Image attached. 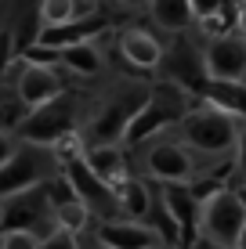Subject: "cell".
<instances>
[{"mask_svg": "<svg viewBox=\"0 0 246 249\" xmlns=\"http://www.w3.org/2000/svg\"><path fill=\"white\" fill-rule=\"evenodd\" d=\"M177 134H181V144L189 152H199V156H228L235 148V137H239V123L232 116L217 112L210 105L189 108L181 119H177Z\"/></svg>", "mask_w": 246, "mask_h": 249, "instance_id": "6da1fadb", "label": "cell"}, {"mask_svg": "<svg viewBox=\"0 0 246 249\" xmlns=\"http://www.w3.org/2000/svg\"><path fill=\"white\" fill-rule=\"evenodd\" d=\"M55 174H58V159H55L51 148L15 144L11 159L0 166V199H11V195H22V192H29V188H40Z\"/></svg>", "mask_w": 246, "mask_h": 249, "instance_id": "7a4b0ae2", "label": "cell"}, {"mask_svg": "<svg viewBox=\"0 0 246 249\" xmlns=\"http://www.w3.org/2000/svg\"><path fill=\"white\" fill-rule=\"evenodd\" d=\"M246 220V202L232 188H214L203 195L199 202V238L214 242L217 249H232L235 235H239Z\"/></svg>", "mask_w": 246, "mask_h": 249, "instance_id": "3957f363", "label": "cell"}, {"mask_svg": "<svg viewBox=\"0 0 246 249\" xmlns=\"http://www.w3.org/2000/svg\"><path fill=\"white\" fill-rule=\"evenodd\" d=\"M76 130V105L73 98H65V94H58L55 101H47V105L40 108H29L19 123H15V141L22 144H40V148H51L55 141H62L65 134Z\"/></svg>", "mask_w": 246, "mask_h": 249, "instance_id": "277c9868", "label": "cell"}, {"mask_svg": "<svg viewBox=\"0 0 246 249\" xmlns=\"http://www.w3.org/2000/svg\"><path fill=\"white\" fill-rule=\"evenodd\" d=\"M0 231H25L33 238H47L55 231V213H51L44 184L11 195V199H0Z\"/></svg>", "mask_w": 246, "mask_h": 249, "instance_id": "5b68a950", "label": "cell"}, {"mask_svg": "<svg viewBox=\"0 0 246 249\" xmlns=\"http://www.w3.org/2000/svg\"><path fill=\"white\" fill-rule=\"evenodd\" d=\"M185 112H189V105H185V98H181V90L177 87H167V90H152L149 98H145V105L134 112V119L127 123V130H123V141H145V137H152L159 130V126H170L177 123Z\"/></svg>", "mask_w": 246, "mask_h": 249, "instance_id": "8992f818", "label": "cell"}, {"mask_svg": "<svg viewBox=\"0 0 246 249\" xmlns=\"http://www.w3.org/2000/svg\"><path fill=\"white\" fill-rule=\"evenodd\" d=\"M145 170L156 184H196L199 162L181 141H156L145 152Z\"/></svg>", "mask_w": 246, "mask_h": 249, "instance_id": "52a82bcc", "label": "cell"}, {"mask_svg": "<svg viewBox=\"0 0 246 249\" xmlns=\"http://www.w3.org/2000/svg\"><path fill=\"white\" fill-rule=\"evenodd\" d=\"M156 199L177 231V246L189 249L199 238V202L203 199L196 195V188L192 184H159Z\"/></svg>", "mask_w": 246, "mask_h": 249, "instance_id": "ba28073f", "label": "cell"}, {"mask_svg": "<svg viewBox=\"0 0 246 249\" xmlns=\"http://www.w3.org/2000/svg\"><path fill=\"white\" fill-rule=\"evenodd\" d=\"M58 170H62V177L69 181L73 195L91 210V217H98V220H113V217H120V206H116L113 192H109V188L101 184L87 166H83V159H69V162H62Z\"/></svg>", "mask_w": 246, "mask_h": 249, "instance_id": "9c48e42d", "label": "cell"}, {"mask_svg": "<svg viewBox=\"0 0 246 249\" xmlns=\"http://www.w3.org/2000/svg\"><path fill=\"white\" fill-rule=\"evenodd\" d=\"M95 242L105 249H167L163 235L145 220H131V217H113V220H98L95 228Z\"/></svg>", "mask_w": 246, "mask_h": 249, "instance_id": "30bf717a", "label": "cell"}, {"mask_svg": "<svg viewBox=\"0 0 246 249\" xmlns=\"http://www.w3.org/2000/svg\"><path fill=\"white\" fill-rule=\"evenodd\" d=\"M199 54H203L207 80H246V44L235 29H228L217 40H207V47Z\"/></svg>", "mask_w": 246, "mask_h": 249, "instance_id": "8fae6325", "label": "cell"}, {"mask_svg": "<svg viewBox=\"0 0 246 249\" xmlns=\"http://www.w3.org/2000/svg\"><path fill=\"white\" fill-rule=\"evenodd\" d=\"M156 69H163V76H167V83H174V87H181V90H203V83H207V72H203V54L196 47H189V44H181L177 40L174 47H163V58H159V65Z\"/></svg>", "mask_w": 246, "mask_h": 249, "instance_id": "7c38bea8", "label": "cell"}, {"mask_svg": "<svg viewBox=\"0 0 246 249\" xmlns=\"http://www.w3.org/2000/svg\"><path fill=\"white\" fill-rule=\"evenodd\" d=\"M58 94H65V83L58 76L55 65H22L19 72V101L25 108H40L47 101H55Z\"/></svg>", "mask_w": 246, "mask_h": 249, "instance_id": "4fadbf2b", "label": "cell"}, {"mask_svg": "<svg viewBox=\"0 0 246 249\" xmlns=\"http://www.w3.org/2000/svg\"><path fill=\"white\" fill-rule=\"evenodd\" d=\"M199 101L239 123L246 119V80H207L199 90Z\"/></svg>", "mask_w": 246, "mask_h": 249, "instance_id": "5bb4252c", "label": "cell"}, {"mask_svg": "<svg viewBox=\"0 0 246 249\" xmlns=\"http://www.w3.org/2000/svg\"><path fill=\"white\" fill-rule=\"evenodd\" d=\"M113 192L116 206H120V217H131V220H149V210H152V192L141 177L134 174H123L116 177L113 184H105Z\"/></svg>", "mask_w": 246, "mask_h": 249, "instance_id": "9a60e30c", "label": "cell"}, {"mask_svg": "<svg viewBox=\"0 0 246 249\" xmlns=\"http://www.w3.org/2000/svg\"><path fill=\"white\" fill-rule=\"evenodd\" d=\"M98 29H105V22H101V18H73L65 25H44L40 36H37V44L47 47V51H65L73 44H87Z\"/></svg>", "mask_w": 246, "mask_h": 249, "instance_id": "2e32d148", "label": "cell"}, {"mask_svg": "<svg viewBox=\"0 0 246 249\" xmlns=\"http://www.w3.org/2000/svg\"><path fill=\"white\" fill-rule=\"evenodd\" d=\"M120 54L127 65L152 72L159 65V58H163V44L145 29H127V33H120Z\"/></svg>", "mask_w": 246, "mask_h": 249, "instance_id": "e0dca14e", "label": "cell"}, {"mask_svg": "<svg viewBox=\"0 0 246 249\" xmlns=\"http://www.w3.org/2000/svg\"><path fill=\"white\" fill-rule=\"evenodd\" d=\"M80 159H83V166H87L101 184H113L116 177L131 174L127 162H123V148H120V144H87Z\"/></svg>", "mask_w": 246, "mask_h": 249, "instance_id": "ac0fdd59", "label": "cell"}, {"mask_svg": "<svg viewBox=\"0 0 246 249\" xmlns=\"http://www.w3.org/2000/svg\"><path fill=\"white\" fill-rule=\"evenodd\" d=\"M149 15H152V22H156L159 29H167V33H185L196 22L189 0H149Z\"/></svg>", "mask_w": 246, "mask_h": 249, "instance_id": "d6986e66", "label": "cell"}, {"mask_svg": "<svg viewBox=\"0 0 246 249\" xmlns=\"http://www.w3.org/2000/svg\"><path fill=\"white\" fill-rule=\"evenodd\" d=\"M58 65H65L76 76H98L101 72V54H98V47L87 40V44H73L65 51H58Z\"/></svg>", "mask_w": 246, "mask_h": 249, "instance_id": "ffe728a7", "label": "cell"}, {"mask_svg": "<svg viewBox=\"0 0 246 249\" xmlns=\"http://www.w3.org/2000/svg\"><path fill=\"white\" fill-rule=\"evenodd\" d=\"M51 213H55V228L58 231H69V235H76V238H80L83 231L91 228V220H95V217H91V210L80 199H69V202L55 206Z\"/></svg>", "mask_w": 246, "mask_h": 249, "instance_id": "44dd1931", "label": "cell"}, {"mask_svg": "<svg viewBox=\"0 0 246 249\" xmlns=\"http://www.w3.org/2000/svg\"><path fill=\"white\" fill-rule=\"evenodd\" d=\"M76 18V0H40V22L44 25H65Z\"/></svg>", "mask_w": 246, "mask_h": 249, "instance_id": "7402d4cb", "label": "cell"}, {"mask_svg": "<svg viewBox=\"0 0 246 249\" xmlns=\"http://www.w3.org/2000/svg\"><path fill=\"white\" fill-rule=\"evenodd\" d=\"M196 25L203 29V36H207V40H217V36H225V33L232 29V18H228L225 11H214V15H203V18H196Z\"/></svg>", "mask_w": 246, "mask_h": 249, "instance_id": "603a6c76", "label": "cell"}, {"mask_svg": "<svg viewBox=\"0 0 246 249\" xmlns=\"http://www.w3.org/2000/svg\"><path fill=\"white\" fill-rule=\"evenodd\" d=\"M0 249H40V238L25 231H0Z\"/></svg>", "mask_w": 246, "mask_h": 249, "instance_id": "cb8c5ba5", "label": "cell"}, {"mask_svg": "<svg viewBox=\"0 0 246 249\" xmlns=\"http://www.w3.org/2000/svg\"><path fill=\"white\" fill-rule=\"evenodd\" d=\"M40 249H80V238L69 235V231H51L47 238H40Z\"/></svg>", "mask_w": 246, "mask_h": 249, "instance_id": "d4e9b609", "label": "cell"}, {"mask_svg": "<svg viewBox=\"0 0 246 249\" xmlns=\"http://www.w3.org/2000/svg\"><path fill=\"white\" fill-rule=\"evenodd\" d=\"M232 159H235V174H239V177H243V184H246V123L239 126V137H235Z\"/></svg>", "mask_w": 246, "mask_h": 249, "instance_id": "484cf974", "label": "cell"}, {"mask_svg": "<svg viewBox=\"0 0 246 249\" xmlns=\"http://www.w3.org/2000/svg\"><path fill=\"white\" fill-rule=\"evenodd\" d=\"M189 7H192V18H203V15L225 11V0H189Z\"/></svg>", "mask_w": 246, "mask_h": 249, "instance_id": "4316f807", "label": "cell"}, {"mask_svg": "<svg viewBox=\"0 0 246 249\" xmlns=\"http://www.w3.org/2000/svg\"><path fill=\"white\" fill-rule=\"evenodd\" d=\"M232 29L239 33V40L246 44V0H239V7H235V18H232Z\"/></svg>", "mask_w": 246, "mask_h": 249, "instance_id": "83f0119b", "label": "cell"}, {"mask_svg": "<svg viewBox=\"0 0 246 249\" xmlns=\"http://www.w3.org/2000/svg\"><path fill=\"white\" fill-rule=\"evenodd\" d=\"M15 144H19V141H15V137H11V134H7V130H0V166H4V162H7V159H11V152H15Z\"/></svg>", "mask_w": 246, "mask_h": 249, "instance_id": "f1b7e54d", "label": "cell"}, {"mask_svg": "<svg viewBox=\"0 0 246 249\" xmlns=\"http://www.w3.org/2000/svg\"><path fill=\"white\" fill-rule=\"evenodd\" d=\"M7 62H11V33H0V72Z\"/></svg>", "mask_w": 246, "mask_h": 249, "instance_id": "f546056e", "label": "cell"}, {"mask_svg": "<svg viewBox=\"0 0 246 249\" xmlns=\"http://www.w3.org/2000/svg\"><path fill=\"white\" fill-rule=\"evenodd\" d=\"M232 249H246V220H243L239 235H235V242H232Z\"/></svg>", "mask_w": 246, "mask_h": 249, "instance_id": "4dcf8cb0", "label": "cell"}, {"mask_svg": "<svg viewBox=\"0 0 246 249\" xmlns=\"http://www.w3.org/2000/svg\"><path fill=\"white\" fill-rule=\"evenodd\" d=\"M123 7H149V0H120Z\"/></svg>", "mask_w": 246, "mask_h": 249, "instance_id": "1f68e13d", "label": "cell"}, {"mask_svg": "<svg viewBox=\"0 0 246 249\" xmlns=\"http://www.w3.org/2000/svg\"><path fill=\"white\" fill-rule=\"evenodd\" d=\"M80 249H105V246H98V242H87V246H80Z\"/></svg>", "mask_w": 246, "mask_h": 249, "instance_id": "d6a6232c", "label": "cell"}]
</instances>
